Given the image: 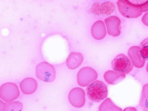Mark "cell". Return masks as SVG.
<instances>
[{
  "label": "cell",
  "instance_id": "4fadbf2b",
  "mask_svg": "<svg viewBox=\"0 0 148 111\" xmlns=\"http://www.w3.org/2000/svg\"><path fill=\"white\" fill-rule=\"evenodd\" d=\"M125 77L124 74L112 70L106 72L103 75L105 81L109 84L115 85L119 83Z\"/></svg>",
  "mask_w": 148,
  "mask_h": 111
},
{
  "label": "cell",
  "instance_id": "7a4b0ae2",
  "mask_svg": "<svg viewBox=\"0 0 148 111\" xmlns=\"http://www.w3.org/2000/svg\"><path fill=\"white\" fill-rule=\"evenodd\" d=\"M36 77L44 82H53L56 76V73L53 65L44 62L37 65L36 68Z\"/></svg>",
  "mask_w": 148,
  "mask_h": 111
},
{
  "label": "cell",
  "instance_id": "e0dca14e",
  "mask_svg": "<svg viewBox=\"0 0 148 111\" xmlns=\"http://www.w3.org/2000/svg\"><path fill=\"white\" fill-rule=\"evenodd\" d=\"M23 108L22 103L16 101L6 103L5 111H22Z\"/></svg>",
  "mask_w": 148,
  "mask_h": 111
},
{
  "label": "cell",
  "instance_id": "d6986e66",
  "mask_svg": "<svg viewBox=\"0 0 148 111\" xmlns=\"http://www.w3.org/2000/svg\"><path fill=\"white\" fill-rule=\"evenodd\" d=\"M140 53L145 60H148V38L144 40L140 44Z\"/></svg>",
  "mask_w": 148,
  "mask_h": 111
},
{
  "label": "cell",
  "instance_id": "8fae6325",
  "mask_svg": "<svg viewBox=\"0 0 148 111\" xmlns=\"http://www.w3.org/2000/svg\"><path fill=\"white\" fill-rule=\"evenodd\" d=\"M91 33L92 37L96 40H101L104 38L106 34L104 23L101 21L95 22L92 26Z\"/></svg>",
  "mask_w": 148,
  "mask_h": 111
},
{
  "label": "cell",
  "instance_id": "2e32d148",
  "mask_svg": "<svg viewBox=\"0 0 148 111\" xmlns=\"http://www.w3.org/2000/svg\"><path fill=\"white\" fill-rule=\"evenodd\" d=\"M115 5L112 2H106L100 5V13L102 14L110 15L115 9Z\"/></svg>",
  "mask_w": 148,
  "mask_h": 111
},
{
  "label": "cell",
  "instance_id": "44dd1931",
  "mask_svg": "<svg viewBox=\"0 0 148 111\" xmlns=\"http://www.w3.org/2000/svg\"><path fill=\"white\" fill-rule=\"evenodd\" d=\"M142 21L144 24L148 26V12L144 14L142 18Z\"/></svg>",
  "mask_w": 148,
  "mask_h": 111
},
{
  "label": "cell",
  "instance_id": "9c48e42d",
  "mask_svg": "<svg viewBox=\"0 0 148 111\" xmlns=\"http://www.w3.org/2000/svg\"><path fill=\"white\" fill-rule=\"evenodd\" d=\"M141 49L139 46H134L131 47L128 51V54L131 59L132 64L135 67L141 68L145 63V60L140 53Z\"/></svg>",
  "mask_w": 148,
  "mask_h": 111
},
{
  "label": "cell",
  "instance_id": "7402d4cb",
  "mask_svg": "<svg viewBox=\"0 0 148 111\" xmlns=\"http://www.w3.org/2000/svg\"><path fill=\"white\" fill-rule=\"evenodd\" d=\"M123 111H137V110L135 107H130L125 108Z\"/></svg>",
  "mask_w": 148,
  "mask_h": 111
},
{
  "label": "cell",
  "instance_id": "9a60e30c",
  "mask_svg": "<svg viewBox=\"0 0 148 111\" xmlns=\"http://www.w3.org/2000/svg\"><path fill=\"white\" fill-rule=\"evenodd\" d=\"M140 105L143 111H148V84L144 85Z\"/></svg>",
  "mask_w": 148,
  "mask_h": 111
},
{
  "label": "cell",
  "instance_id": "ba28073f",
  "mask_svg": "<svg viewBox=\"0 0 148 111\" xmlns=\"http://www.w3.org/2000/svg\"><path fill=\"white\" fill-rule=\"evenodd\" d=\"M105 22L107 33L109 35L114 37L120 35L121 32V21L119 18L115 16H111L106 18Z\"/></svg>",
  "mask_w": 148,
  "mask_h": 111
},
{
  "label": "cell",
  "instance_id": "7c38bea8",
  "mask_svg": "<svg viewBox=\"0 0 148 111\" xmlns=\"http://www.w3.org/2000/svg\"><path fill=\"white\" fill-rule=\"evenodd\" d=\"M84 60L83 56L80 53L73 52L69 55L66 60V64L70 69H75L78 68Z\"/></svg>",
  "mask_w": 148,
  "mask_h": 111
},
{
  "label": "cell",
  "instance_id": "5bb4252c",
  "mask_svg": "<svg viewBox=\"0 0 148 111\" xmlns=\"http://www.w3.org/2000/svg\"><path fill=\"white\" fill-rule=\"evenodd\" d=\"M99 111H123L109 98H107L100 105Z\"/></svg>",
  "mask_w": 148,
  "mask_h": 111
},
{
  "label": "cell",
  "instance_id": "3957f363",
  "mask_svg": "<svg viewBox=\"0 0 148 111\" xmlns=\"http://www.w3.org/2000/svg\"><path fill=\"white\" fill-rule=\"evenodd\" d=\"M112 66L114 71L125 75L131 72L134 66L129 58L123 54H118L114 58Z\"/></svg>",
  "mask_w": 148,
  "mask_h": 111
},
{
  "label": "cell",
  "instance_id": "277c9868",
  "mask_svg": "<svg viewBox=\"0 0 148 111\" xmlns=\"http://www.w3.org/2000/svg\"><path fill=\"white\" fill-rule=\"evenodd\" d=\"M20 95L19 89L15 84L6 83L0 88V98L6 102L10 103L15 100Z\"/></svg>",
  "mask_w": 148,
  "mask_h": 111
},
{
  "label": "cell",
  "instance_id": "6da1fadb",
  "mask_svg": "<svg viewBox=\"0 0 148 111\" xmlns=\"http://www.w3.org/2000/svg\"><path fill=\"white\" fill-rule=\"evenodd\" d=\"M87 95L91 101L96 102L101 101L108 95V89L105 83L98 80L93 81L86 88Z\"/></svg>",
  "mask_w": 148,
  "mask_h": 111
},
{
  "label": "cell",
  "instance_id": "603a6c76",
  "mask_svg": "<svg viewBox=\"0 0 148 111\" xmlns=\"http://www.w3.org/2000/svg\"><path fill=\"white\" fill-rule=\"evenodd\" d=\"M146 70L147 73H148V62L147 63V66H146Z\"/></svg>",
  "mask_w": 148,
  "mask_h": 111
},
{
  "label": "cell",
  "instance_id": "8992f818",
  "mask_svg": "<svg viewBox=\"0 0 148 111\" xmlns=\"http://www.w3.org/2000/svg\"><path fill=\"white\" fill-rule=\"evenodd\" d=\"M97 77V73L94 69L90 67H84L77 73V83L81 87H86Z\"/></svg>",
  "mask_w": 148,
  "mask_h": 111
},
{
  "label": "cell",
  "instance_id": "52a82bcc",
  "mask_svg": "<svg viewBox=\"0 0 148 111\" xmlns=\"http://www.w3.org/2000/svg\"><path fill=\"white\" fill-rule=\"evenodd\" d=\"M86 94L82 88H74L70 91L68 95L69 101L72 106L76 108L83 107L86 102Z\"/></svg>",
  "mask_w": 148,
  "mask_h": 111
},
{
  "label": "cell",
  "instance_id": "ffe728a7",
  "mask_svg": "<svg viewBox=\"0 0 148 111\" xmlns=\"http://www.w3.org/2000/svg\"><path fill=\"white\" fill-rule=\"evenodd\" d=\"M100 5L98 3H95L92 6L91 9V12L95 15L100 14Z\"/></svg>",
  "mask_w": 148,
  "mask_h": 111
},
{
  "label": "cell",
  "instance_id": "ac0fdd59",
  "mask_svg": "<svg viewBox=\"0 0 148 111\" xmlns=\"http://www.w3.org/2000/svg\"><path fill=\"white\" fill-rule=\"evenodd\" d=\"M129 1L132 4L141 10L142 13L148 11V0L147 1L132 0V1Z\"/></svg>",
  "mask_w": 148,
  "mask_h": 111
},
{
  "label": "cell",
  "instance_id": "5b68a950",
  "mask_svg": "<svg viewBox=\"0 0 148 111\" xmlns=\"http://www.w3.org/2000/svg\"><path fill=\"white\" fill-rule=\"evenodd\" d=\"M120 13L127 18H137L143 14L141 10L128 0H119L116 2Z\"/></svg>",
  "mask_w": 148,
  "mask_h": 111
},
{
  "label": "cell",
  "instance_id": "30bf717a",
  "mask_svg": "<svg viewBox=\"0 0 148 111\" xmlns=\"http://www.w3.org/2000/svg\"><path fill=\"white\" fill-rule=\"evenodd\" d=\"M38 86V83L36 80L30 77L24 79L20 84L21 91L26 95H30L34 93L36 90Z\"/></svg>",
  "mask_w": 148,
  "mask_h": 111
}]
</instances>
